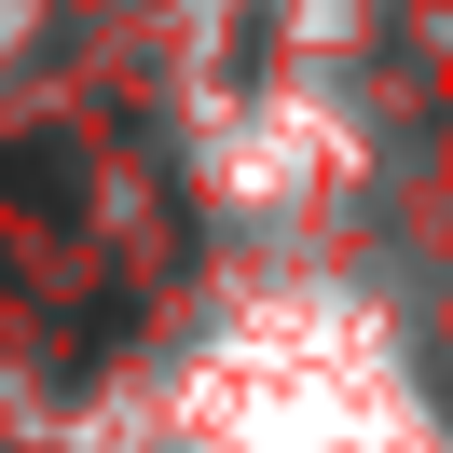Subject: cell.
Wrapping results in <instances>:
<instances>
[{
	"label": "cell",
	"instance_id": "obj_1",
	"mask_svg": "<svg viewBox=\"0 0 453 453\" xmlns=\"http://www.w3.org/2000/svg\"><path fill=\"white\" fill-rule=\"evenodd\" d=\"M0 206H28V220H56V206H83V179H69V151H56V138L0 151Z\"/></svg>",
	"mask_w": 453,
	"mask_h": 453
}]
</instances>
